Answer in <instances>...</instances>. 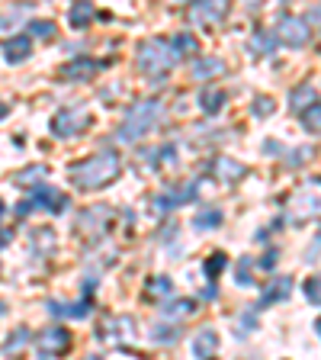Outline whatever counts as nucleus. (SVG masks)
I'll return each mask as SVG.
<instances>
[{"mask_svg": "<svg viewBox=\"0 0 321 360\" xmlns=\"http://www.w3.org/2000/svg\"><path fill=\"white\" fill-rule=\"evenodd\" d=\"M151 335H155V341H161V345H171L173 338H177V328H173V325H155Z\"/></svg>", "mask_w": 321, "mask_h": 360, "instance_id": "f704fd0d", "label": "nucleus"}, {"mask_svg": "<svg viewBox=\"0 0 321 360\" xmlns=\"http://www.w3.org/2000/svg\"><path fill=\"white\" fill-rule=\"evenodd\" d=\"M225 267H228V257H225L222 251H216V255H212L209 261L202 264V270H206V277H209V280H216V277H218V274H222Z\"/></svg>", "mask_w": 321, "mask_h": 360, "instance_id": "2f4dec72", "label": "nucleus"}, {"mask_svg": "<svg viewBox=\"0 0 321 360\" xmlns=\"http://www.w3.org/2000/svg\"><path fill=\"white\" fill-rule=\"evenodd\" d=\"M45 174H48V167H45V165H32V167H26V171L16 174L13 184H16V187H30V190H36V187H39L36 180H45Z\"/></svg>", "mask_w": 321, "mask_h": 360, "instance_id": "a878e982", "label": "nucleus"}, {"mask_svg": "<svg viewBox=\"0 0 321 360\" xmlns=\"http://www.w3.org/2000/svg\"><path fill=\"white\" fill-rule=\"evenodd\" d=\"M193 20L196 22H218L228 16V4H222V0H216V4H193Z\"/></svg>", "mask_w": 321, "mask_h": 360, "instance_id": "a211bd4d", "label": "nucleus"}, {"mask_svg": "<svg viewBox=\"0 0 321 360\" xmlns=\"http://www.w3.org/2000/svg\"><path fill=\"white\" fill-rule=\"evenodd\" d=\"M4 212H7V202L0 200V219H4Z\"/></svg>", "mask_w": 321, "mask_h": 360, "instance_id": "79ce46f5", "label": "nucleus"}, {"mask_svg": "<svg viewBox=\"0 0 321 360\" xmlns=\"http://www.w3.org/2000/svg\"><path fill=\"white\" fill-rule=\"evenodd\" d=\"M196 312V302L193 300H177L164 309V322H180V319H190Z\"/></svg>", "mask_w": 321, "mask_h": 360, "instance_id": "bb28decb", "label": "nucleus"}, {"mask_svg": "<svg viewBox=\"0 0 321 360\" xmlns=\"http://www.w3.org/2000/svg\"><path fill=\"white\" fill-rule=\"evenodd\" d=\"M318 103V90H315V84H299V87H292L289 94V110L292 112H306L308 106Z\"/></svg>", "mask_w": 321, "mask_h": 360, "instance_id": "f3484780", "label": "nucleus"}, {"mask_svg": "<svg viewBox=\"0 0 321 360\" xmlns=\"http://www.w3.org/2000/svg\"><path fill=\"white\" fill-rule=\"evenodd\" d=\"M157 120H161V103L157 100H138L126 112V122L119 126V142H138L142 135L151 132Z\"/></svg>", "mask_w": 321, "mask_h": 360, "instance_id": "7ed1b4c3", "label": "nucleus"}, {"mask_svg": "<svg viewBox=\"0 0 321 360\" xmlns=\"http://www.w3.org/2000/svg\"><path fill=\"white\" fill-rule=\"evenodd\" d=\"M39 341V351L45 354V357H61V354L71 351V345H74V338H71V331L61 328V325H52V328H45L42 335L36 338Z\"/></svg>", "mask_w": 321, "mask_h": 360, "instance_id": "9d476101", "label": "nucleus"}, {"mask_svg": "<svg viewBox=\"0 0 321 360\" xmlns=\"http://www.w3.org/2000/svg\"><path fill=\"white\" fill-rule=\"evenodd\" d=\"M71 180H74L77 190H100L110 187L112 180L122 174V158L116 151H100V155H90L84 161L67 167Z\"/></svg>", "mask_w": 321, "mask_h": 360, "instance_id": "f257e3e1", "label": "nucleus"}, {"mask_svg": "<svg viewBox=\"0 0 321 360\" xmlns=\"http://www.w3.org/2000/svg\"><path fill=\"white\" fill-rule=\"evenodd\" d=\"M273 267H277V251H273V248H270L267 255L261 257V270H273Z\"/></svg>", "mask_w": 321, "mask_h": 360, "instance_id": "58836bf2", "label": "nucleus"}, {"mask_svg": "<svg viewBox=\"0 0 321 360\" xmlns=\"http://www.w3.org/2000/svg\"><path fill=\"white\" fill-rule=\"evenodd\" d=\"M7 112H10V110H7L4 103H0V120H7Z\"/></svg>", "mask_w": 321, "mask_h": 360, "instance_id": "a19ab883", "label": "nucleus"}, {"mask_svg": "<svg viewBox=\"0 0 321 360\" xmlns=\"http://www.w3.org/2000/svg\"><path fill=\"white\" fill-rule=\"evenodd\" d=\"M93 16H97V7H93V4H74L71 13H67V20H71L74 30H87L90 22H93Z\"/></svg>", "mask_w": 321, "mask_h": 360, "instance_id": "b1692460", "label": "nucleus"}, {"mask_svg": "<svg viewBox=\"0 0 321 360\" xmlns=\"http://www.w3.org/2000/svg\"><path fill=\"white\" fill-rule=\"evenodd\" d=\"M289 286H292V280L289 277H280V280H273V283L263 290V296H261V306H270V302H280V300H286L289 296Z\"/></svg>", "mask_w": 321, "mask_h": 360, "instance_id": "393cba45", "label": "nucleus"}, {"mask_svg": "<svg viewBox=\"0 0 321 360\" xmlns=\"http://www.w3.org/2000/svg\"><path fill=\"white\" fill-rule=\"evenodd\" d=\"M238 283L251 286V257H241L238 261Z\"/></svg>", "mask_w": 321, "mask_h": 360, "instance_id": "e433bc0d", "label": "nucleus"}, {"mask_svg": "<svg viewBox=\"0 0 321 360\" xmlns=\"http://www.w3.org/2000/svg\"><path fill=\"white\" fill-rule=\"evenodd\" d=\"M4 312H7V302H0V315H4Z\"/></svg>", "mask_w": 321, "mask_h": 360, "instance_id": "37998d69", "label": "nucleus"}, {"mask_svg": "<svg viewBox=\"0 0 321 360\" xmlns=\"http://www.w3.org/2000/svg\"><path fill=\"white\" fill-rule=\"evenodd\" d=\"M247 49L254 52V58H267V55H273V49H277V39L270 36L267 30H257L254 36H251V42H247Z\"/></svg>", "mask_w": 321, "mask_h": 360, "instance_id": "4be33fe9", "label": "nucleus"}, {"mask_svg": "<svg viewBox=\"0 0 321 360\" xmlns=\"http://www.w3.org/2000/svg\"><path fill=\"white\" fill-rule=\"evenodd\" d=\"M308 36H312V30H308V20H302V16H292V13H283V16H280V26H277V36H273V39L292 45V49H302V45L308 42Z\"/></svg>", "mask_w": 321, "mask_h": 360, "instance_id": "0eeeda50", "label": "nucleus"}, {"mask_svg": "<svg viewBox=\"0 0 321 360\" xmlns=\"http://www.w3.org/2000/svg\"><path fill=\"white\" fill-rule=\"evenodd\" d=\"M93 116H90L87 106H61L52 116V135L58 139H71V135H81L90 129Z\"/></svg>", "mask_w": 321, "mask_h": 360, "instance_id": "20e7f679", "label": "nucleus"}, {"mask_svg": "<svg viewBox=\"0 0 321 360\" xmlns=\"http://www.w3.org/2000/svg\"><path fill=\"white\" fill-rule=\"evenodd\" d=\"M225 100H228V94H225L222 87H206L199 94V110L206 112V116H216V112H222Z\"/></svg>", "mask_w": 321, "mask_h": 360, "instance_id": "aec40b11", "label": "nucleus"}, {"mask_svg": "<svg viewBox=\"0 0 321 360\" xmlns=\"http://www.w3.org/2000/svg\"><path fill=\"white\" fill-rule=\"evenodd\" d=\"M212 174H216L222 184H238V180L247 174V167L238 165V161H232V158H216V165H212Z\"/></svg>", "mask_w": 321, "mask_h": 360, "instance_id": "dca6fc26", "label": "nucleus"}, {"mask_svg": "<svg viewBox=\"0 0 321 360\" xmlns=\"http://www.w3.org/2000/svg\"><path fill=\"white\" fill-rule=\"evenodd\" d=\"M177 65V55H173L171 42L167 39H145L138 45V68H142L148 77H167V71Z\"/></svg>", "mask_w": 321, "mask_h": 360, "instance_id": "f03ea898", "label": "nucleus"}, {"mask_svg": "<svg viewBox=\"0 0 321 360\" xmlns=\"http://www.w3.org/2000/svg\"><path fill=\"white\" fill-rule=\"evenodd\" d=\"M100 68H103V61H97V58H84V55H77V58H71L65 68H61L58 75L65 77V81H90V77L97 75Z\"/></svg>", "mask_w": 321, "mask_h": 360, "instance_id": "f8f14e48", "label": "nucleus"}, {"mask_svg": "<svg viewBox=\"0 0 321 360\" xmlns=\"http://www.w3.org/2000/svg\"><path fill=\"white\" fill-rule=\"evenodd\" d=\"M273 110H277V103L270 97H257L254 106H251V112H254L257 120H267V116H273Z\"/></svg>", "mask_w": 321, "mask_h": 360, "instance_id": "72a5a7b5", "label": "nucleus"}, {"mask_svg": "<svg viewBox=\"0 0 321 360\" xmlns=\"http://www.w3.org/2000/svg\"><path fill=\"white\" fill-rule=\"evenodd\" d=\"M4 245H10V235L7 232H0V248H4Z\"/></svg>", "mask_w": 321, "mask_h": 360, "instance_id": "ea45409f", "label": "nucleus"}, {"mask_svg": "<svg viewBox=\"0 0 321 360\" xmlns=\"http://www.w3.org/2000/svg\"><path fill=\"white\" fill-rule=\"evenodd\" d=\"M171 277H151L148 280V290H145V296L148 300H164V296H171Z\"/></svg>", "mask_w": 321, "mask_h": 360, "instance_id": "c85d7f7f", "label": "nucleus"}, {"mask_svg": "<svg viewBox=\"0 0 321 360\" xmlns=\"http://www.w3.org/2000/svg\"><path fill=\"white\" fill-rule=\"evenodd\" d=\"M32 245H36L39 255H52L55 251V232L52 229H36V232H32Z\"/></svg>", "mask_w": 321, "mask_h": 360, "instance_id": "cd10ccee", "label": "nucleus"}, {"mask_svg": "<svg viewBox=\"0 0 321 360\" xmlns=\"http://www.w3.org/2000/svg\"><path fill=\"white\" fill-rule=\"evenodd\" d=\"M196 184H187V187H171V190H164V193H157L155 200H151V210L157 212V216H167L171 210H177L180 202H190L196 196Z\"/></svg>", "mask_w": 321, "mask_h": 360, "instance_id": "9b49d317", "label": "nucleus"}, {"mask_svg": "<svg viewBox=\"0 0 321 360\" xmlns=\"http://www.w3.org/2000/svg\"><path fill=\"white\" fill-rule=\"evenodd\" d=\"M30 341H32V331L26 328V325H20V328L10 331V338L0 345V354H4V357H16L22 347H30Z\"/></svg>", "mask_w": 321, "mask_h": 360, "instance_id": "6ab92c4d", "label": "nucleus"}, {"mask_svg": "<svg viewBox=\"0 0 321 360\" xmlns=\"http://www.w3.org/2000/svg\"><path fill=\"white\" fill-rule=\"evenodd\" d=\"M218 225H222V212L218 210H202V212H196V219H193L196 232H202V229H218Z\"/></svg>", "mask_w": 321, "mask_h": 360, "instance_id": "c756f323", "label": "nucleus"}, {"mask_svg": "<svg viewBox=\"0 0 321 360\" xmlns=\"http://www.w3.org/2000/svg\"><path fill=\"white\" fill-rule=\"evenodd\" d=\"M30 55H32V39L26 36V32L10 36L7 42H4V58H7L10 65H20V61H26Z\"/></svg>", "mask_w": 321, "mask_h": 360, "instance_id": "ddd939ff", "label": "nucleus"}, {"mask_svg": "<svg viewBox=\"0 0 321 360\" xmlns=\"http://www.w3.org/2000/svg\"><path fill=\"white\" fill-rule=\"evenodd\" d=\"M306 158H312V148H296L289 158V167H302L306 165Z\"/></svg>", "mask_w": 321, "mask_h": 360, "instance_id": "4c0bfd02", "label": "nucleus"}, {"mask_svg": "<svg viewBox=\"0 0 321 360\" xmlns=\"http://www.w3.org/2000/svg\"><path fill=\"white\" fill-rule=\"evenodd\" d=\"M110 222H112L110 206H90V210H84L81 216H77L74 232L84 235L87 241H93V238H103V235L110 232Z\"/></svg>", "mask_w": 321, "mask_h": 360, "instance_id": "39448f33", "label": "nucleus"}, {"mask_svg": "<svg viewBox=\"0 0 321 360\" xmlns=\"http://www.w3.org/2000/svg\"><path fill=\"white\" fill-rule=\"evenodd\" d=\"M302 126H306L308 135H318L321 132V110H318V103L308 106V110L302 112Z\"/></svg>", "mask_w": 321, "mask_h": 360, "instance_id": "7c9ffc66", "label": "nucleus"}, {"mask_svg": "<svg viewBox=\"0 0 321 360\" xmlns=\"http://www.w3.org/2000/svg\"><path fill=\"white\" fill-rule=\"evenodd\" d=\"M225 71V61L222 58H196L193 61V77L196 81H212L216 75Z\"/></svg>", "mask_w": 321, "mask_h": 360, "instance_id": "412c9836", "label": "nucleus"}, {"mask_svg": "<svg viewBox=\"0 0 321 360\" xmlns=\"http://www.w3.org/2000/svg\"><path fill=\"white\" fill-rule=\"evenodd\" d=\"M315 184H318V180H312V187L296 190V196L289 200V222L302 225L318 216V187H315Z\"/></svg>", "mask_w": 321, "mask_h": 360, "instance_id": "423d86ee", "label": "nucleus"}, {"mask_svg": "<svg viewBox=\"0 0 321 360\" xmlns=\"http://www.w3.org/2000/svg\"><path fill=\"white\" fill-rule=\"evenodd\" d=\"M30 36H36V39H52V36H55V22H52V20H32V22H30Z\"/></svg>", "mask_w": 321, "mask_h": 360, "instance_id": "473e14b6", "label": "nucleus"}, {"mask_svg": "<svg viewBox=\"0 0 321 360\" xmlns=\"http://www.w3.org/2000/svg\"><path fill=\"white\" fill-rule=\"evenodd\" d=\"M193 354L199 360H216V354H218V335H216V328H202L199 335L193 338Z\"/></svg>", "mask_w": 321, "mask_h": 360, "instance_id": "2eb2a0df", "label": "nucleus"}, {"mask_svg": "<svg viewBox=\"0 0 321 360\" xmlns=\"http://www.w3.org/2000/svg\"><path fill=\"white\" fill-rule=\"evenodd\" d=\"M90 309H93V302H90V296H84L81 302H48V312L58 315V319H87Z\"/></svg>", "mask_w": 321, "mask_h": 360, "instance_id": "4468645a", "label": "nucleus"}, {"mask_svg": "<svg viewBox=\"0 0 321 360\" xmlns=\"http://www.w3.org/2000/svg\"><path fill=\"white\" fill-rule=\"evenodd\" d=\"M302 292H306V300L312 302V306H318V277H308L306 283H302Z\"/></svg>", "mask_w": 321, "mask_h": 360, "instance_id": "c9c22d12", "label": "nucleus"}, {"mask_svg": "<svg viewBox=\"0 0 321 360\" xmlns=\"http://www.w3.org/2000/svg\"><path fill=\"white\" fill-rule=\"evenodd\" d=\"M32 206V210H45V212H65L67 206H71V200H67V193H61V190L48 187V184H39L36 190H32V196L26 200Z\"/></svg>", "mask_w": 321, "mask_h": 360, "instance_id": "6e6552de", "label": "nucleus"}, {"mask_svg": "<svg viewBox=\"0 0 321 360\" xmlns=\"http://www.w3.org/2000/svg\"><path fill=\"white\" fill-rule=\"evenodd\" d=\"M97 335H100V341L126 345V341L135 338V319H129V315H110V319H103Z\"/></svg>", "mask_w": 321, "mask_h": 360, "instance_id": "1a4fd4ad", "label": "nucleus"}, {"mask_svg": "<svg viewBox=\"0 0 321 360\" xmlns=\"http://www.w3.org/2000/svg\"><path fill=\"white\" fill-rule=\"evenodd\" d=\"M167 42H171V49H173V55H177V61L183 58V55H196V52H199V42H196L193 32H177V36L167 39Z\"/></svg>", "mask_w": 321, "mask_h": 360, "instance_id": "5701e85b", "label": "nucleus"}]
</instances>
